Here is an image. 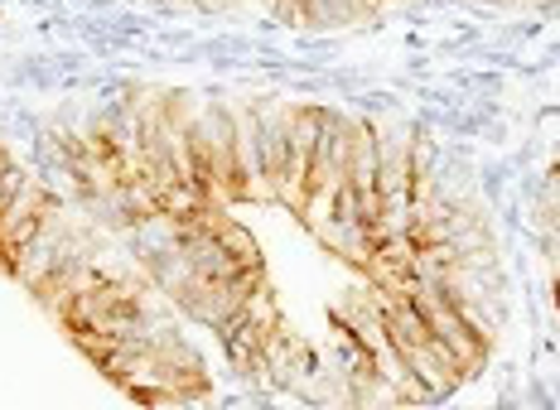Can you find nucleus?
<instances>
[{"mask_svg":"<svg viewBox=\"0 0 560 410\" xmlns=\"http://www.w3.org/2000/svg\"><path fill=\"white\" fill-rule=\"evenodd\" d=\"M54 194L44 189L39 179H30L25 174V184H20V194L10 198V208L0 213V266L5 271H15V261H20V251L34 242V232L49 222V213H54Z\"/></svg>","mask_w":560,"mask_h":410,"instance_id":"obj_2","label":"nucleus"},{"mask_svg":"<svg viewBox=\"0 0 560 410\" xmlns=\"http://www.w3.org/2000/svg\"><path fill=\"white\" fill-rule=\"evenodd\" d=\"M20 184H25V169H20V164H5V169H0V213H5L10 198L20 194Z\"/></svg>","mask_w":560,"mask_h":410,"instance_id":"obj_6","label":"nucleus"},{"mask_svg":"<svg viewBox=\"0 0 560 410\" xmlns=\"http://www.w3.org/2000/svg\"><path fill=\"white\" fill-rule=\"evenodd\" d=\"M411 304L420 309V319L430 324V333H435L440 343L454 353V362H459L464 377H478V372H483V362H488V348H493V343H483V338H478L474 328L464 324V314L450 304L445 290L430 285V280H420V285L411 290Z\"/></svg>","mask_w":560,"mask_h":410,"instance_id":"obj_1","label":"nucleus"},{"mask_svg":"<svg viewBox=\"0 0 560 410\" xmlns=\"http://www.w3.org/2000/svg\"><path fill=\"white\" fill-rule=\"evenodd\" d=\"M252 112H256V145H261L266 184H271V198H280L285 160H290V116H295V107H285V102H256Z\"/></svg>","mask_w":560,"mask_h":410,"instance_id":"obj_5","label":"nucleus"},{"mask_svg":"<svg viewBox=\"0 0 560 410\" xmlns=\"http://www.w3.org/2000/svg\"><path fill=\"white\" fill-rule=\"evenodd\" d=\"M324 131V107H295L290 116V160H285V184H280V203L285 208H305V174L314 160V145H319Z\"/></svg>","mask_w":560,"mask_h":410,"instance_id":"obj_4","label":"nucleus"},{"mask_svg":"<svg viewBox=\"0 0 560 410\" xmlns=\"http://www.w3.org/2000/svg\"><path fill=\"white\" fill-rule=\"evenodd\" d=\"M334 362H338V382H343L358 401H368V396H377V391H392V386L382 382L372 348L358 338V328L348 319H338V314H334Z\"/></svg>","mask_w":560,"mask_h":410,"instance_id":"obj_3","label":"nucleus"},{"mask_svg":"<svg viewBox=\"0 0 560 410\" xmlns=\"http://www.w3.org/2000/svg\"><path fill=\"white\" fill-rule=\"evenodd\" d=\"M541 5H551V0H541Z\"/></svg>","mask_w":560,"mask_h":410,"instance_id":"obj_7","label":"nucleus"}]
</instances>
